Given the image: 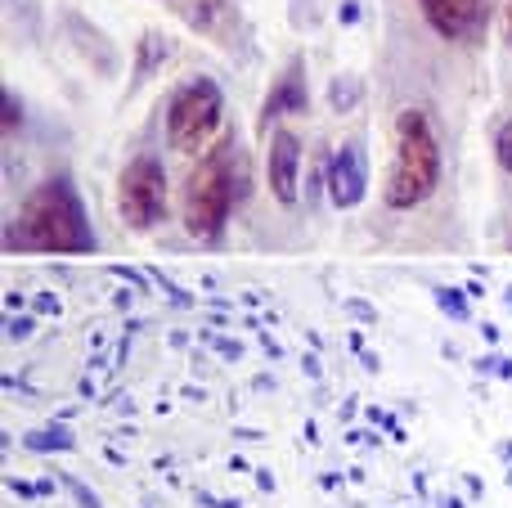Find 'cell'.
<instances>
[{"mask_svg": "<svg viewBox=\"0 0 512 508\" xmlns=\"http://www.w3.org/2000/svg\"><path fill=\"white\" fill-rule=\"evenodd\" d=\"M9 252H50V257H81L95 252L86 203L68 176H50L23 198L18 221L5 230Z\"/></svg>", "mask_w": 512, "mask_h": 508, "instance_id": "6da1fadb", "label": "cell"}, {"mask_svg": "<svg viewBox=\"0 0 512 508\" xmlns=\"http://www.w3.org/2000/svg\"><path fill=\"white\" fill-rule=\"evenodd\" d=\"M436 185H441V140H436L423 108H405L396 117V153H391L387 189H382L387 207L409 212V207L427 203Z\"/></svg>", "mask_w": 512, "mask_h": 508, "instance_id": "7a4b0ae2", "label": "cell"}, {"mask_svg": "<svg viewBox=\"0 0 512 508\" xmlns=\"http://www.w3.org/2000/svg\"><path fill=\"white\" fill-rule=\"evenodd\" d=\"M239 194V180H234V149L230 140L212 144L207 158L189 171L185 185V230L203 243H216L230 225V207Z\"/></svg>", "mask_w": 512, "mask_h": 508, "instance_id": "3957f363", "label": "cell"}, {"mask_svg": "<svg viewBox=\"0 0 512 508\" xmlns=\"http://www.w3.org/2000/svg\"><path fill=\"white\" fill-rule=\"evenodd\" d=\"M225 122V95L212 77H194L167 104V144L180 153L203 149Z\"/></svg>", "mask_w": 512, "mask_h": 508, "instance_id": "277c9868", "label": "cell"}, {"mask_svg": "<svg viewBox=\"0 0 512 508\" xmlns=\"http://www.w3.org/2000/svg\"><path fill=\"white\" fill-rule=\"evenodd\" d=\"M117 212L131 230H153L167 221V171L153 153H140L117 176Z\"/></svg>", "mask_w": 512, "mask_h": 508, "instance_id": "5b68a950", "label": "cell"}, {"mask_svg": "<svg viewBox=\"0 0 512 508\" xmlns=\"http://www.w3.org/2000/svg\"><path fill=\"white\" fill-rule=\"evenodd\" d=\"M265 180H270V194L279 198V207H297L301 198V140L279 126L270 135V158H265Z\"/></svg>", "mask_w": 512, "mask_h": 508, "instance_id": "8992f818", "label": "cell"}, {"mask_svg": "<svg viewBox=\"0 0 512 508\" xmlns=\"http://www.w3.org/2000/svg\"><path fill=\"white\" fill-rule=\"evenodd\" d=\"M328 198L333 207H360L369 194V171H364V149L355 140L337 144L333 158H328Z\"/></svg>", "mask_w": 512, "mask_h": 508, "instance_id": "52a82bcc", "label": "cell"}, {"mask_svg": "<svg viewBox=\"0 0 512 508\" xmlns=\"http://www.w3.org/2000/svg\"><path fill=\"white\" fill-rule=\"evenodd\" d=\"M418 9L445 41H472L486 23V0H418Z\"/></svg>", "mask_w": 512, "mask_h": 508, "instance_id": "ba28073f", "label": "cell"}, {"mask_svg": "<svg viewBox=\"0 0 512 508\" xmlns=\"http://www.w3.org/2000/svg\"><path fill=\"white\" fill-rule=\"evenodd\" d=\"M306 104H310V90H306V63L292 59V63H288V72H283V77L274 81V90L265 95V104H261V117H256V126L265 131V126L279 122V117L306 113Z\"/></svg>", "mask_w": 512, "mask_h": 508, "instance_id": "9c48e42d", "label": "cell"}, {"mask_svg": "<svg viewBox=\"0 0 512 508\" xmlns=\"http://www.w3.org/2000/svg\"><path fill=\"white\" fill-rule=\"evenodd\" d=\"M27 446L32 450H72L77 437H72L63 423H50V428H41V432H27Z\"/></svg>", "mask_w": 512, "mask_h": 508, "instance_id": "30bf717a", "label": "cell"}, {"mask_svg": "<svg viewBox=\"0 0 512 508\" xmlns=\"http://www.w3.org/2000/svg\"><path fill=\"white\" fill-rule=\"evenodd\" d=\"M167 50H171V45H167V36L149 32V36H144V41H140V63H135V68H140V72H153V63H162V59H167Z\"/></svg>", "mask_w": 512, "mask_h": 508, "instance_id": "8fae6325", "label": "cell"}, {"mask_svg": "<svg viewBox=\"0 0 512 508\" xmlns=\"http://www.w3.org/2000/svg\"><path fill=\"white\" fill-rule=\"evenodd\" d=\"M495 162L512 176V117L499 122V131H495Z\"/></svg>", "mask_w": 512, "mask_h": 508, "instance_id": "7c38bea8", "label": "cell"}, {"mask_svg": "<svg viewBox=\"0 0 512 508\" xmlns=\"http://www.w3.org/2000/svg\"><path fill=\"white\" fill-rule=\"evenodd\" d=\"M436 306H441V311H450L454 320H468V302H463L454 288H436Z\"/></svg>", "mask_w": 512, "mask_h": 508, "instance_id": "4fadbf2b", "label": "cell"}, {"mask_svg": "<svg viewBox=\"0 0 512 508\" xmlns=\"http://www.w3.org/2000/svg\"><path fill=\"white\" fill-rule=\"evenodd\" d=\"M328 95H333V108H337V113H346V108H351L355 104V81H333V90H328Z\"/></svg>", "mask_w": 512, "mask_h": 508, "instance_id": "5bb4252c", "label": "cell"}, {"mask_svg": "<svg viewBox=\"0 0 512 508\" xmlns=\"http://www.w3.org/2000/svg\"><path fill=\"white\" fill-rule=\"evenodd\" d=\"M63 486H68V491H72V500H77L81 508H104V504H99V495L90 491V486H81L77 477H63Z\"/></svg>", "mask_w": 512, "mask_h": 508, "instance_id": "9a60e30c", "label": "cell"}, {"mask_svg": "<svg viewBox=\"0 0 512 508\" xmlns=\"http://www.w3.org/2000/svg\"><path fill=\"white\" fill-rule=\"evenodd\" d=\"M18 122H23V108H18V99L14 95H9V90H5V135L9 131H14V126Z\"/></svg>", "mask_w": 512, "mask_h": 508, "instance_id": "2e32d148", "label": "cell"}, {"mask_svg": "<svg viewBox=\"0 0 512 508\" xmlns=\"http://www.w3.org/2000/svg\"><path fill=\"white\" fill-rule=\"evenodd\" d=\"M27 333H32V320H9V338H27Z\"/></svg>", "mask_w": 512, "mask_h": 508, "instance_id": "e0dca14e", "label": "cell"}, {"mask_svg": "<svg viewBox=\"0 0 512 508\" xmlns=\"http://www.w3.org/2000/svg\"><path fill=\"white\" fill-rule=\"evenodd\" d=\"M508 23H512V5H508Z\"/></svg>", "mask_w": 512, "mask_h": 508, "instance_id": "ac0fdd59", "label": "cell"}, {"mask_svg": "<svg viewBox=\"0 0 512 508\" xmlns=\"http://www.w3.org/2000/svg\"><path fill=\"white\" fill-rule=\"evenodd\" d=\"M508 248H512V243H508Z\"/></svg>", "mask_w": 512, "mask_h": 508, "instance_id": "d6986e66", "label": "cell"}]
</instances>
